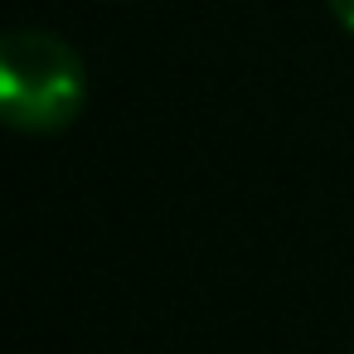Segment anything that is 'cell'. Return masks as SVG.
<instances>
[{
  "mask_svg": "<svg viewBox=\"0 0 354 354\" xmlns=\"http://www.w3.org/2000/svg\"><path fill=\"white\" fill-rule=\"evenodd\" d=\"M88 93L83 59L49 30H15L0 44V117L15 131H59Z\"/></svg>",
  "mask_w": 354,
  "mask_h": 354,
  "instance_id": "6da1fadb",
  "label": "cell"
},
{
  "mask_svg": "<svg viewBox=\"0 0 354 354\" xmlns=\"http://www.w3.org/2000/svg\"><path fill=\"white\" fill-rule=\"evenodd\" d=\"M330 10H335V20L344 30H354V0H330Z\"/></svg>",
  "mask_w": 354,
  "mask_h": 354,
  "instance_id": "7a4b0ae2",
  "label": "cell"
}]
</instances>
